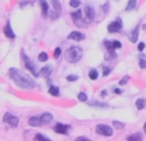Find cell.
Returning a JSON list of instances; mask_svg holds the SVG:
<instances>
[{
    "instance_id": "1",
    "label": "cell",
    "mask_w": 146,
    "mask_h": 141,
    "mask_svg": "<svg viewBox=\"0 0 146 141\" xmlns=\"http://www.w3.org/2000/svg\"><path fill=\"white\" fill-rule=\"evenodd\" d=\"M9 76L13 80V82H14L19 88H23V90H31V88H33L36 86L35 80L26 77L25 74H22L19 70L15 69V68L9 69Z\"/></svg>"
},
{
    "instance_id": "2",
    "label": "cell",
    "mask_w": 146,
    "mask_h": 141,
    "mask_svg": "<svg viewBox=\"0 0 146 141\" xmlns=\"http://www.w3.org/2000/svg\"><path fill=\"white\" fill-rule=\"evenodd\" d=\"M82 55H83L82 48H80V46H71V48L67 49L64 57H66L67 62H69V63H78L81 61V58H82Z\"/></svg>"
},
{
    "instance_id": "3",
    "label": "cell",
    "mask_w": 146,
    "mask_h": 141,
    "mask_svg": "<svg viewBox=\"0 0 146 141\" xmlns=\"http://www.w3.org/2000/svg\"><path fill=\"white\" fill-rule=\"evenodd\" d=\"M21 55H22V58H23V62H25V67H26V68H27L31 73H32L33 77H38V76H40V72H37V70H36L37 68H36V66L33 64V62L31 61V59L28 58L27 55H26V53L23 50L21 51Z\"/></svg>"
},
{
    "instance_id": "4",
    "label": "cell",
    "mask_w": 146,
    "mask_h": 141,
    "mask_svg": "<svg viewBox=\"0 0 146 141\" xmlns=\"http://www.w3.org/2000/svg\"><path fill=\"white\" fill-rule=\"evenodd\" d=\"M95 131L98 135H101V136H105V137H110V136H113V134H114V130L111 128L110 126L104 124V123H99L98 126L95 127Z\"/></svg>"
},
{
    "instance_id": "5",
    "label": "cell",
    "mask_w": 146,
    "mask_h": 141,
    "mask_svg": "<svg viewBox=\"0 0 146 141\" xmlns=\"http://www.w3.org/2000/svg\"><path fill=\"white\" fill-rule=\"evenodd\" d=\"M123 28V21L121 17H117L115 21H113L111 23L108 25V32L109 33H117Z\"/></svg>"
},
{
    "instance_id": "6",
    "label": "cell",
    "mask_w": 146,
    "mask_h": 141,
    "mask_svg": "<svg viewBox=\"0 0 146 141\" xmlns=\"http://www.w3.org/2000/svg\"><path fill=\"white\" fill-rule=\"evenodd\" d=\"M3 121L5 122V123H8L10 127H17L18 126V123H19V118L18 117H15V116H13V114H10V113H5L4 114V117H3Z\"/></svg>"
},
{
    "instance_id": "7",
    "label": "cell",
    "mask_w": 146,
    "mask_h": 141,
    "mask_svg": "<svg viewBox=\"0 0 146 141\" xmlns=\"http://www.w3.org/2000/svg\"><path fill=\"white\" fill-rule=\"evenodd\" d=\"M85 14H86V23H91L95 18V10L91 5H86L85 7Z\"/></svg>"
},
{
    "instance_id": "8",
    "label": "cell",
    "mask_w": 146,
    "mask_h": 141,
    "mask_svg": "<svg viewBox=\"0 0 146 141\" xmlns=\"http://www.w3.org/2000/svg\"><path fill=\"white\" fill-rule=\"evenodd\" d=\"M68 130H69L68 124H63V123H60V122L55 123V126H54V131H55L56 134L67 135V134H68Z\"/></svg>"
},
{
    "instance_id": "9",
    "label": "cell",
    "mask_w": 146,
    "mask_h": 141,
    "mask_svg": "<svg viewBox=\"0 0 146 141\" xmlns=\"http://www.w3.org/2000/svg\"><path fill=\"white\" fill-rule=\"evenodd\" d=\"M85 37H86V35L80 32V31H72L68 35V40H74V41H82V40H85Z\"/></svg>"
},
{
    "instance_id": "10",
    "label": "cell",
    "mask_w": 146,
    "mask_h": 141,
    "mask_svg": "<svg viewBox=\"0 0 146 141\" xmlns=\"http://www.w3.org/2000/svg\"><path fill=\"white\" fill-rule=\"evenodd\" d=\"M71 17H72V19H73V22H74V25H77V26H82V12H81L80 9L77 10V12H73L72 14H71Z\"/></svg>"
},
{
    "instance_id": "11",
    "label": "cell",
    "mask_w": 146,
    "mask_h": 141,
    "mask_svg": "<svg viewBox=\"0 0 146 141\" xmlns=\"http://www.w3.org/2000/svg\"><path fill=\"white\" fill-rule=\"evenodd\" d=\"M41 119V126H45V124H49L51 121H53V114L49 113V112H44L40 116Z\"/></svg>"
},
{
    "instance_id": "12",
    "label": "cell",
    "mask_w": 146,
    "mask_h": 141,
    "mask_svg": "<svg viewBox=\"0 0 146 141\" xmlns=\"http://www.w3.org/2000/svg\"><path fill=\"white\" fill-rule=\"evenodd\" d=\"M3 32H4V35L7 36L8 39H15V33L13 32L12 26H10V22H8L7 25L4 26V28H3Z\"/></svg>"
},
{
    "instance_id": "13",
    "label": "cell",
    "mask_w": 146,
    "mask_h": 141,
    "mask_svg": "<svg viewBox=\"0 0 146 141\" xmlns=\"http://www.w3.org/2000/svg\"><path fill=\"white\" fill-rule=\"evenodd\" d=\"M51 72H53V67H51V66H46V67H44V68H41L40 76H41V77L48 78L49 76L51 74Z\"/></svg>"
},
{
    "instance_id": "14",
    "label": "cell",
    "mask_w": 146,
    "mask_h": 141,
    "mask_svg": "<svg viewBox=\"0 0 146 141\" xmlns=\"http://www.w3.org/2000/svg\"><path fill=\"white\" fill-rule=\"evenodd\" d=\"M139 32H140V26H137L131 32V35H129V41H131V43H136V41L139 40Z\"/></svg>"
},
{
    "instance_id": "15",
    "label": "cell",
    "mask_w": 146,
    "mask_h": 141,
    "mask_svg": "<svg viewBox=\"0 0 146 141\" xmlns=\"http://www.w3.org/2000/svg\"><path fill=\"white\" fill-rule=\"evenodd\" d=\"M28 124L32 127H38L41 126V119H40V116L38 117H31L30 119H28Z\"/></svg>"
},
{
    "instance_id": "16",
    "label": "cell",
    "mask_w": 146,
    "mask_h": 141,
    "mask_svg": "<svg viewBox=\"0 0 146 141\" xmlns=\"http://www.w3.org/2000/svg\"><path fill=\"white\" fill-rule=\"evenodd\" d=\"M40 5H41V10H42V15L44 17H48L49 13V4L46 0H40Z\"/></svg>"
},
{
    "instance_id": "17",
    "label": "cell",
    "mask_w": 146,
    "mask_h": 141,
    "mask_svg": "<svg viewBox=\"0 0 146 141\" xmlns=\"http://www.w3.org/2000/svg\"><path fill=\"white\" fill-rule=\"evenodd\" d=\"M98 77H99V72H98V69L91 68L90 70H88V78H90V80L95 81V80H98Z\"/></svg>"
},
{
    "instance_id": "18",
    "label": "cell",
    "mask_w": 146,
    "mask_h": 141,
    "mask_svg": "<svg viewBox=\"0 0 146 141\" xmlns=\"http://www.w3.org/2000/svg\"><path fill=\"white\" fill-rule=\"evenodd\" d=\"M51 5H53L54 10L58 13H62V4L59 0H51Z\"/></svg>"
},
{
    "instance_id": "19",
    "label": "cell",
    "mask_w": 146,
    "mask_h": 141,
    "mask_svg": "<svg viewBox=\"0 0 146 141\" xmlns=\"http://www.w3.org/2000/svg\"><path fill=\"white\" fill-rule=\"evenodd\" d=\"M136 5H137V0H128L127 7H126V10L127 12H131V10H133L135 8H136Z\"/></svg>"
},
{
    "instance_id": "20",
    "label": "cell",
    "mask_w": 146,
    "mask_h": 141,
    "mask_svg": "<svg viewBox=\"0 0 146 141\" xmlns=\"http://www.w3.org/2000/svg\"><path fill=\"white\" fill-rule=\"evenodd\" d=\"M49 94L53 96H59L60 95V91H59V87H56V86H53L51 85L50 87H49Z\"/></svg>"
},
{
    "instance_id": "21",
    "label": "cell",
    "mask_w": 146,
    "mask_h": 141,
    "mask_svg": "<svg viewBox=\"0 0 146 141\" xmlns=\"http://www.w3.org/2000/svg\"><path fill=\"white\" fill-rule=\"evenodd\" d=\"M90 106H99V108H108V104L106 103H100V101H90L88 103Z\"/></svg>"
},
{
    "instance_id": "22",
    "label": "cell",
    "mask_w": 146,
    "mask_h": 141,
    "mask_svg": "<svg viewBox=\"0 0 146 141\" xmlns=\"http://www.w3.org/2000/svg\"><path fill=\"white\" fill-rule=\"evenodd\" d=\"M127 140H129V141H141V140H142V135H141V134L129 135V136L127 137Z\"/></svg>"
},
{
    "instance_id": "23",
    "label": "cell",
    "mask_w": 146,
    "mask_h": 141,
    "mask_svg": "<svg viewBox=\"0 0 146 141\" xmlns=\"http://www.w3.org/2000/svg\"><path fill=\"white\" fill-rule=\"evenodd\" d=\"M104 45H105V48H106V50H108V51H114V50H115V48H114V44H113V41L105 40V41H104Z\"/></svg>"
},
{
    "instance_id": "24",
    "label": "cell",
    "mask_w": 146,
    "mask_h": 141,
    "mask_svg": "<svg viewBox=\"0 0 146 141\" xmlns=\"http://www.w3.org/2000/svg\"><path fill=\"white\" fill-rule=\"evenodd\" d=\"M144 106H145V99H142V98L137 99L136 100V108L139 109V110H141V109H144Z\"/></svg>"
},
{
    "instance_id": "25",
    "label": "cell",
    "mask_w": 146,
    "mask_h": 141,
    "mask_svg": "<svg viewBox=\"0 0 146 141\" xmlns=\"http://www.w3.org/2000/svg\"><path fill=\"white\" fill-rule=\"evenodd\" d=\"M124 126H126V124L122 123V122H119V121H113V127H114L115 130H123Z\"/></svg>"
},
{
    "instance_id": "26",
    "label": "cell",
    "mask_w": 146,
    "mask_h": 141,
    "mask_svg": "<svg viewBox=\"0 0 146 141\" xmlns=\"http://www.w3.org/2000/svg\"><path fill=\"white\" fill-rule=\"evenodd\" d=\"M77 99L80 101H82V103H86L87 101V95H86V92H80L77 95Z\"/></svg>"
},
{
    "instance_id": "27",
    "label": "cell",
    "mask_w": 146,
    "mask_h": 141,
    "mask_svg": "<svg viewBox=\"0 0 146 141\" xmlns=\"http://www.w3.org/2000/svg\"><path fill=\"white\" fill-rule=\"evenodd\" d=\"M105 58H106V61H111V59H115L117 55L114 51H108V53L105 54Z\"/></svg>"
},
{
    "instance_id": "28",
    "label": "cell",
    "mask_w": 146,
    "mask_h": 141,
    "mask_svg": "<svg viewBox=\"0 0 146 141\" xmlns=\"http://www.w3.org/2000/svg\"><path fill=\"white\" fill-rule=\"evenodd\" d=\"M37 59H38V61H40V62H46V61H48V54H46V53H44V51H42V53H40V54H38Z\"/></svg>"
},
{
    "instance_id": "29",
    "label": "cell",
    "mask_w": 146,
    "mask_h": 141,
    "mask_svg": "<svg viewBox=\"0 0 146 141\" xmlns=\"http://www.w3.org/2000/svg\"><path fill=\"white\" fill-rule=\"evenodd\" d=\"M77 80H78V76H76V74L67 76V81H68V82H76Z\"/></svg>"
},
{
    "instance_id": "30",
    "label": "cell",
    "mask_w": 146,
    "mask_h": 141,
    "mask_svg": "<svg viewBox=\"0 0 146 141\" xmlns=\"http://www.w3.org/2000/svg\"><path fill=\"white\" fill-rule=\"evenodd\" d=\"M69 5H71L72 8H78L81 5V1L80 0H71V1H69Z\"/></svg>"
},
{
    "instance_id": "31",
    "label": "cell",
    "mask_w": 146,
    "mask_h": 141,
    "mask_svg": "<svg viewBox=\"0 0 146 141\" xmlns=\"http://www.w3.org/2000/svg\"><path fill=\"white\" fill-rule=\"evenodd\" d=\"M128 81H129V76H124V77H122L121 80H119V85L123 86V85H126Z\"/></svg>"
},
{
    "instance_id": "32",
    "label": "cell",
    "mask_w": 146,
    "mask_h": 141,
    "mask_svg": "<svg viewBox=\"0 0 146 141\" xmlns=\"http://www.w3.org/2000/svg\"><path fill=\"white\" fill-rule=\"evenodd\" d=\"M139 66H140V68L141 69H146V59L145 58H140Z\"/></svg>"
},
{
    "instance_id": "33",
    "label": "cell",
    "mask_w": 146,
    "mask_h": 141,
    "mask_svg": "<svg viewBox=\"0 0 146 141\" xmlns=\"http://www.w3.org/2000/svg\"><path fill=\"white\" fill-rule=\"evenodd\" d=\"M35 140H45V141H49L50 139L49 137H46L45 135H41V134H37V135H35Z\"/></svg>"
},
{
    "instance_id": "34",
    "label": "cell",
    "mask_w": 146,
    "mask_h": 141,
    "mask_svg": "<svg viewBox=\"0 0 146 141\" xmlns=\"http://www.w3.org/2000/svg\"><path fill=\"white\" fill-rule=\"evenodd\" d=\"M60 54H62V49L60 48H56L55 51H54V58H59V57H60Z\"/></svg>"
},
{
    "instance_id": "35",
    "label": "cell",
    "mask_w": 146,
    "mask_h": 141,
    "mask_svg": "<svg viewBox=\"0 0 146 141\" xmlns=\"http://www.w3.org/2000/svg\"><path fill=\"white\" fill-rule=\"evenodd\" d=\"M111 72V69L109 67H103V76H108Z\"/></svg>"
},
{
    "instance_id": "36",
    "label": "cell",
    "mask_w": 146,
    "mask_h": 141,
    "mask_svg": "<svg viewBox=\"0 0 146 141\" xmlns=\"http://www.w3.org/2000/svg\"><path fill=\"white\" fill-rule=\"evenodd\" d=\"M113 44H114V48H115V49H121V48H122V44L119 43V41L113 40Z\"/></svg>"
},
{
    "instance_id": "37",
    "label": "cell",
    "mask_w": 146,
    "mask_h": 141,
    "mask_svg": "<svg viewBox=\"0 0 146 141\" xmlns=\"http://www.w3.org/2000/svg\"><path fill=\"white\" fill-rule=\"evenodd\" d=\"M145 48H146V45H145L144 43H140V44H139V46H137L139 51H144V50H145Z\"/></svg>"
},
{
    "instance_id": "38",
    "label": "cell",
    "mask_w": 146,
    "mask_h": 141,
    "mask_svg": "<svg viewBox=\"0 0 146 141\" xmlns=\"http://www.w3.org/2000/svg\"><path fill=\"white\" fill-rule=\"evenodd\" d=\"M113 92H114V94H118V95H121V94H123V90H121V88L115 87V88H113Z\"/></svg>"
},
{
    "instance_id": "39",
    "label": "cell",
    "mask_w": 146,
    "mask_h": 141,
    "mask_svg": "<svg viewBox=\"0 0 146 141\" xmlns=\"http://www.w3.org/2000/svg\"><path fill=\"white\" fill-rule=\"evenodd\" d=\"M108 7H109V3H105V4H104V7H101V10L104 9V12L108 13Z\"/></svg>"
},
{
    "instance_id": "40",
    "label": "cell",
    "mask_w": 146,
    "mask_h": 141,
    "mask_svg": "<svg viewBox=\"0 0 146 141\" xmlns=\"http://www.w3.org/2000/svg\"><path fill=\"white\" fill-rule=\"evenodd\" d=\"M106 94H108V91H106V90L100 91V96H101V98H105V96H106Z\"/></svg>"
},
{
    "instance_id": "41",
    "label": "cell",
    "mask_w": 146,
    "mask_h": 141,
    "mask_svg": "<svg viewBox=\"0 0 146 141\" xmlns=\"http://www.w3.org/2000/svg\"><path fill=\"white\" fill-rule=\"evenodd\" d=\"M77 140L78 141H81V140H82V141H88V139H87V137H85V136H78Z\"/></svg>"
},
{
    "instance_id": "42",
    "label": "cell",
    "mask_w": 146,
    "mask_h": 141,
    "mask_svg": "<svg viewBox=\"0 0 146 141\" xmlns=\"http://www.w3.org/2000/svg\"><path fill=\"white\" fill-rule=\"evenodd\" d=\"M144 132H145V134H146V122H145V123H144Z\"/></svg>"
}]
</instances>
